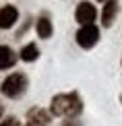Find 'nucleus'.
<instances>
[{"mask_svg":"<svg viewBox=\"0 0 122 126\" xmlns=\"http://www.w3.org/2000/svg\"><path fill=\"white\" fill-rule=\"evenodd\" d=\"M50 112L60 118H75L83 112V101L77 93H60L52 99Z\"/></svg>","mask_w":122,"mask_h":126,"instance_id":"nucleus-1","label":"nucleus"},{"mask_svg":"<svg viewBox=\"0 0 122 126\" xmlns=\"http://www.w3.org/2000/svg\"><path fill=\"white\" fill-rule=\"evenodd\" d=\"M25 89H27V77L23 75V72H13V75H8L6 79L2 81V85H0V91H2L4 97H21L25 93Z\"/></svg>","mask_w":122,"mask_h":126,"instance_id":"nucleus-2","label":"nucleus"},{"mask_svg":"<svg viewBox=\"0 0 122 126\" xmlns=\"http://www.w3.org/2000/svg\"><path fill=\"white\" fill-rule=\"evenodd\" d=\"M99 39V29L95 27V25H83L81 29L77 31V44L81 46V48H93L95 44H97Z\"/></svg>","mask_w":122,"mask_h":126,"instance_id":"nucleus-3","label":"nucleus"},{"mask_svg":"<svg viewBox=\"0 0 122 126\" xmlns=\"http://www.w3.org/2000/svg\"><path fill=\"white\" fill-rule=\"evenodd\" d=\"M95 15H97V10H95V6L91 2H81L77 6V10H75V19H77V23L81 27L83 25H93Z\"/></svg>","mask_w":122,"mask_h":126,"instance_id":"nucleus-4","label":"nucleus"},{"mask_svg":"<svg viewBox=\"0 0 122 126\" xmlns=\"http://www.w3.org/2000/svg\"><path fill=\"white\" fill-rule=\"evenodd\" d=\"M17 19H19V10L15 6L6 4V6L0 8V29H10L17 23Z\"/></svg>","mask_w":122,"mask_h":126,"instance_id":"nucleus-5","label":"nucleus"},{"mask_svg":"<svg viewBox=\"0 0 122 126\" xmlns=\"http://www.w3.org/2000/svg\"><path fill=\"white\" fill-rule=\"evenodd\" d=\"M50 124V116L46 110L41 108H33L27 114V126H48Z\"/></svg>","mask_w":122,"mask_h":126,"instance_id":"nucleus-6","label":"nucleus"},{"mask_svg":"<svg viewBox=\"0 0 122 126\" xmlns=\"http://www.w3.org/2000/svg\"><path fill=\"white\" fill-rule=\"evenodd\" d=\"M116 15H118V2H116V0H108V2L104 4V10H102V23L105 27H110L112 21L116 19Z\"/></svg>","mask_w":122,"mask_h":126,"instance_id":"nucleus-7","label":"nucleus"},{"mask_svg":"<svg viewBox=\"0 0 122 126\" xmlns=\"http://www.w3.org/2000/svg\"><path fill=\"white\" fill-rule=\"evenodd\" d=\"M17 62V56H15V52L8 48V46H0V70H4V68H10Z\"/></svg>","mask_w":122,"mask_h":126,"instance_id":"nucleus-8","label":"nucleus"},{"mask_svg":"<svg viewBox=\"0 0 122 126\" xmlns=\"http://www.w3.org/2000/svg\"><path fill=\"white\" fill-rule=\"evenodd\" d=\"M37 35L41 39H48V37H52V31H54V27H52V21L48 19V17H41L37 21Z\"/></svg>","mask_w":122,"mask_h":126,"instance_id":"nucleus-9","label":"nucleus"},{"mask_svg":"<svg viewBox=\"0 0 122 126\" xmlns=\"http://www.w3.org/2000/svg\"><path fill=\"white\" fill-rule=\"evenodd\" d=\"M37 56H39V50H37V46H35V44H27L23 50H21V60H25V62L37 60Z\"/></svg>","mask_w":122,"mask_h":126,"instance_id":"nucleus-10","label":"nucleus"},{"mask_svg":"<svg viewBox=\"0 0 122 126\" xmlns=\"http://www.w3.org/2000/svg\"><path fill=\"white\" fill-rule=\"evenodd\" d=\"M0 126H21V124H19V120L15 116H8V118H4L2 122H0Z\"/></svg>","mask_w":122,"mask_h":126,"instance_id":"nucleus-11","label":"nucleus"},{"mask_svg":"<svg viewBox=\"0 0 122 126\" xmlns=\"http://www.w3.org/2000/svg\"><path fill=\"white\" fill-rule=\"evenodd\" d=\"M62 126H81V124H79L75 118H68V120H64V122H62Z\"/></svg>","mask_w":122,"mask_h":126,"instance_id":"nucleus-12","label":"nucleus"},{"mask_svg":"<svg viewBox=\"0 0 122 126\" xmlns=\"http://www.w3.org/2000/svg\"><path fill=\"white\" fill-rule=\"evenodd\" d=\"M2 114H4V108H2V103H0V118H2Z\"/></svg>","mask_w":122,"mask_h":126,"instance_id":"nucleus-13","label":"nucleus"}]
</instances>
